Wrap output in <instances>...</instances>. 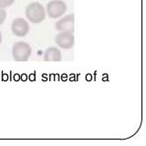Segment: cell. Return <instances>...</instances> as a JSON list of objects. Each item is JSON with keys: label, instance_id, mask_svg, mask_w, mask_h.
<instances>
[{"label": "cell", "instance_id": "obj_9", "mask_svg": "<svg viewBox=\"0 0 146 146\" xmlns=\"http://www.w3.org/2000/svg\"><path fill=\"white\" fill-rule=\"evenodd\" d=\"M7 11L5 10V8L0 7V26L4 24V22L7 18Z\"/></svg>", "mask_w": 146, "mask_h": 146}, {"label": "cell", "instance_id": "obj_6", "mask_svg": "<svg viewBox=\"0 0 146 146\" xmlns=\"http://www.w3.org/2000/svg\"><path fill=\"white\" fill-rule=\"evenodd\" d=\"M55 42L60 48L70 49L75 43L74 34L71 32H58V34L55 36Z\"/></svg>", "mask_w": 146, "mask_h": 146}, {"label": "cell", "instance_id": "obj_4", "mask_svg": "<svg viewBox=\"0 0 146 146\" xmlns=\"http://www.w3.org/2000/svg\"><path fill=\"white\" fill-rule=\"evenodd\" d=\"M75 17L74 14H68L67 16H62L55 23V29L58 32H71L74 33L75 29Z\"/></svg>", "mask_w": 146, "mask_h": 146}, {"label": "cell", "instance_id": "obj_2", "mask_svg": "<svg viewBox=\"0 0 146 146\" xmlns=\"http://www.w3.org/2000/svg\"><path fill=\"white\" fill-rule=\"evenodd\" d=\"M46 14L53 19L61 17L67 12V4L62 0H51L46 6Z\"/></svg>", "mask_w": 146, "mask_h": 146}, {"label": "cell", "instance_id": "obj_7", "mask_svg": "<svg viewBox=\"0 0 146 146\" xmlns=\"http://www.w3.org/2000/svg\"><path fill=\"white\" fill-rule=\"evenodd\" d=\"M45 61H60L61 60V52L56 47H50L47 48L44 54Z\"/></svg>", "mask_w": 146, "mask_h": 146}, {"label": "cell", "instance_id": "obj_8", "mask_svg": "<svg viewBox=\"0 0 146 146\" xmlns=\"http://www.w3.org/2000/svg\"><path fill=\"white\" fill-rule=\"evenodd\" d=\"M15 0H0V7L1 8H7L14 4Z\"/></svg>", "mask_w": 146, "mask_h": 146}, {"label": "cell", "instance_id": "obj_3", "mask_svg": "<svg viewBox=\"0 0 146 146\" xmlns=\"http://www.w3.org/2000/svg\"><path fill=\"white\" fill-rule=\"evenodd\" d=\"M30 46L24 41H18L12 48V56L16 61H27L31 56Z\"/></svg>", "mask_w": 146, "mask_h": 146}, {"label": "cell", "instance_id": "obj_10", "mask_svg": "<svg viewBox=\"0 0 146 146\" xmlns=\"http://www.w3.org/2000/svg\"><path fill=\"white\" fill-rule=\"evenodd\" d=\"M2 43V34H1V31H0V45Z\"/></svg>", "mask_w": 146, "mask_h": 146}, {"label": "cell", "instance_id": "obj_1", "mask_svg": "<svg viewBox=\"0 0 146 146\" xmlns=\"http://www.w3.org/2000/svg\"><path fill=\"white\" fill-rule=\"evenodd\" d=\"M25 15L30 23L40 24L45 20L47 14H46V9L42 4L38 2H31L26 7Z\"/></svg>", "mask_w": 146, "mask_h": 146}, {"label": "cell", "instance_id": "obj_5", "mask_svg": "<svg viewBox=\"0 0 146 146\" xmlns=\"http://www.w3.org/2000/svg\"><path fill=\"white\" fill-rule=\"evenodd\" d=\"M30 27L29 22L23 17H17L12 21L11 24V30L13 34L18 36V38H23L29 34Z\"/></svg>", "mask_w": 146, "mask_h": 146}]
</instances>
